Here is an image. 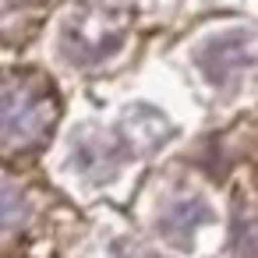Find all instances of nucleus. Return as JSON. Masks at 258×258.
Segmentation results:
<instances>
[{
  "mask_svg": "<svg viewBox=\"0 0 258 258\" xmlns=\"http://www.w3.org/2000/svg\"><path fill=\"white\" fill-rule=\"evenodd\" d=\"M254 64V36L251 29H237V32H223L216 39H209L198 50V68L212 85H237L240 78H247Z\"/></svg>",
  "mask_w": 258,
  "mask_h": 258,
  "instance_id": "f03ea898",
  "label": "nucleus"
},
{
  "mask_svg": "<svg viewBox=\"0 0 258 258\" xmlns=\"http://www.w3.org/2000/svg\"><path fill=\"white\" fill-rule=\"evenodd\" d=\"M60 120V96L43 71L11 68L0 71V152H39Z\"/></svg>",
  "mask_w": 258,
  "mask_h": 258,
  "instance_id": "f257e3e1",
  "label": "nucleus"
},
{
  "mask_svg": "<svg viewBox=\"0 0 258 258\" xmlns=\"http://www.w3.org/2000/svg\"><path fill=\"white\" fill-rule=\"evenodd\" d=\"M32 8H36V0H0V39H8V43L25 39L29 25H36Z\"/></svg>",
  "mask_w": 258,
  "mask_h": 258,
  "instance_id": "0eeeda50",
  "label": "nucleus"
},
{
  "mask_svg": "<svg viewBox=\"0 0 258 258\" xmlns=\"http://www.w3.org/2000/svg\"><path fill=\"white\" fill-rule=\"evenodd\" d=\"M113 46H120V32L113 25H99V18H89L85 25H75L64 36V50L75 64H96L99 57L113 53Z\"/></svg>",
  "mask_w": 258,
  "mask_h": 258,
  "instance_id": "20e7f679",
  "label": "nucleus"
},
{
  "mask_svg": "<svg viewBox=\"0 0 258 258\" xmlns=\"http://www.w3.org/2000/svg\"><path fill=\"white\" fill-rule=\"evenodd\" d=\"M78 166L85 170V177H96V180H110L117 173V166L124 163L127 156V145L124 138L117 135H106V131H89L78 138Z\"/></svg>",
  "mask_w": 258,
  "mask_h": 258,
  "instance_id": "7ed1b4c3",
  "label": "nucleus"
},
{
  "mask_svg": "<svg viewBox=\"0 0 258 258\" xmlns=\"http://www.w3.org/2000/svg\"><path fill=\"white\" fill-rule=\"evenodd\" d=\"M29 212H32V205H29L25 187L0 173V240L22 233L25 223H29Z\"/></svg>",
  "mask_w": 258,
  "mask_h": 258,
  "instance_id": "39448f33",
  "label": "nucleus"
},
{
  "mask_svg": "<svg viewBox=\"0 0 258 258\" xmlns=\"http://www.w3.org/2000/svg\"><path fill=\"white\" fill-rule=\"evenodd\" d=\"M205 219H209V205L202 198H177L163 212V233L170 240L173 237H191Z\"/></svg>",
  "mask_w": 258,
  "mask_h": 258,
  "instance_id": "423d86ee",
  "label": "nucleus"
}]
</instances>
